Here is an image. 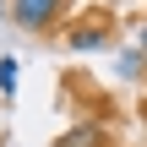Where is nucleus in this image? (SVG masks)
<instances>
[{
    "mask_svg": "<svg viewBox=\"0 0 147 147\" xmlns=\"http://www.w3.org/2000/svg\"><path fill=\"white\" fill-rule=\"evenodd\" d=\"M60 11H65V0H11V16L22 27H33V33H44Z\"/></svg>",
    "mask_w": 147,
    "mask_h": 147,
    "instance_id": "f257e3e1",
    "label": "nucleus"
},
{
    "mask_svg": "<svg viewBox=\"0 0 147 147\" xmlns=\"http://www.w3.org/2000/svg\"><path fill=\"white\" fill-rule=\"evenodd\" d=\"M104 44H109V27H104V22L71 27V49H76V55H93V49H104Z\"/></svg>",
    "mask_w": 147,
    "mask_h": 147,
    "instance_id": "f03ea898",
    "label": "nucleus"
},
{
    "mask_svg": "<svg viewBox=\"0 0 147 147\" xmlns=\"http://www.w3.org/2000/svg\"><path fill=\"white\" fill-rule=\"evenodd\" d=\"M104 136H98V125H76V131H65L55 147H98Z\"/></svg>",
    "mask_w": 147,
    "mask_h": 147,
    "instance_id": "7ed1b4c3",
    "label": "nucleus"
},
{
    "mask_svg": "<svg viewBox=\"0 0 147 147\" xmlns=\"http://www.w3.org/2000/svg\"><path fill=\"white\" fill-rule=\"evenodd\" d=\"M0 93H5V98L16 93V60H11V55H0Z\"/></svg>",
    "mask_w": 147,
    "mask_h": 147,
    "instance_id": "20e7f679",
    "label": "nucleus"
},
{
    "mask_svg": "<svg viewBox=\"0 0 147 147\" xmlns=\"http://www.w3.org/2000/svg\"><path fill=\"white\" fill-rule=\"evenodd\" d=\"M142 49H125V55H120V76H136V71H142Z\"/></svg>",
    "mask_w": 147,
    "mask_h": 147,
    "instance_id": "39448f33",
    "label": "nucleus"
},
{
    "mask_svg": "<svg viewBox=\"0 0 147 147\" xmlns=\"http://www.w3.org/2000/svg\"><path fill=\"white\" fill-rule=\"evenodd\" d=\"M142 55H147V27H142Z\"/></svg>",
    "mask_w": 147,
    "mask_h": 147,
    "instance_id": "423d86ee",
    "label": "nucleus"
}]
</instances>
